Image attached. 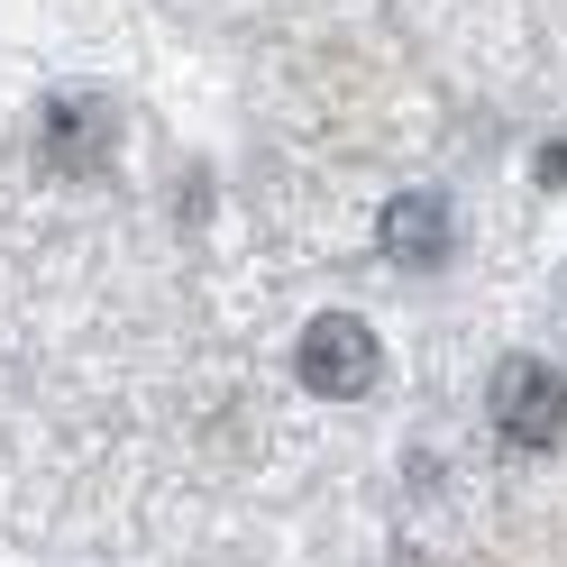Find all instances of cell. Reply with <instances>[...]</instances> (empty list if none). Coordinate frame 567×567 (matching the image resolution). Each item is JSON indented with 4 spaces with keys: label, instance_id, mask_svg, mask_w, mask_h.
<instances>
[{
    "label": "cell",
    "instance_id": "obj_5",
    "mask_svg": "<svg viewBox=\"0 0 567 567\" xmlns=\"http://www.w3.org/2000/svg\"><path fill=\"white\" fill-rule=\"evenodd\" d=\"M540 184H567V147H540Z\"/></svg>",
    "mask_w": 567,
    "mask_h": 567
},
{
    "label": "cell",
    "instance_id": "obj_3",
    "mask_svg": "<svg viewBox=\"0 0 567 567\" xmlns=\"http://www.w3.org/2000/svg\"><path fill=\"white\" fill-rule=\"evenodd\" d=\"M375 247H384L403 275H440V266L457 257V210H449V193H394V202H384V220H375Z\"/></svg>",
    "mask_w": 567,
    "mask_h": 567
},
{
    "label": "cell",
    "instance_id": "obj_4",
    "mask_svg": "<svg viewBox=\"0 0 567 567\" xmlns=\"http://www.w3.org/2000/svg\"><path fill=\"white\" fill-rule=\"evenodd\" d=\"M101 147H111L101 101H55V111H47V165H55V174H92Z\"/></svg>",
    "mask_w": 567,
    "mask_h": 567
},
{
    "label": "cell",
    "instance_id": "obj_2",
    "mask_svg": "<svg viewBox=\"0 0 567 567\" xmlns=\"http://www.w3.org/2000/svg\"><path fill=\"white\" fill-rule=\"evenodd\" d=\"M485 412L513 449H558L567 440V375L540 367V358H504L485 384Z\"/></svg>",
    "mask_w": 567,
    "mask_h": 567
},
{
    "label": "cell",
    "instance_id": "obj_1",
    "mask_svg": "<svg viewBox=\"0 0 567 567\" xmlns=\"http://www.w3.org/2000/svg\"><path fill=\"white\" fill-rule=\"evenodd\" d=\"M293 367H302V384H311L321 403H358V394H375L384 348H375V330L358 321V311H321V321L302 330Z\"/></svg>",
    "mask_w": 567,
    "mask_h": 567
}]
</instances>
